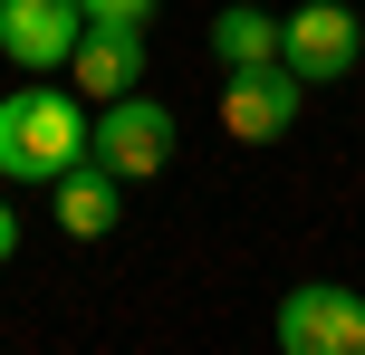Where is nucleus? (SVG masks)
I'll use <instances>...</instances> for the list:
<instances>
[{
  "label": "nucleus",
  "mask_w": 365,
  "mask_h": 355,
  "mask_svg": "<svg viewBox=\"0 0 365 355\" xmlns=\"http://www.w3.org/2000/svg\"><path fill=\"white\" fill-rule=\"evenodd\" d=\"M212 58H221V68H259V58H279V10H259V0H221V10H212Z\"/></svg>",
  "instance_id": "1a4fd4ad"
},
{
  "label": "nucleus",
  "mask_w": 365,
  "mask_h": 355,
  "mask_svg": "<svg viewBox=\"0 0 365 355\" xmlns=\"http://www.w3.org/2000/svg\"><path fill=\"white\" fill-rule=\"evenodd\" d=\"M87 154V115L68 87H10L0 96V183H58Z\"/></svg>",
  "instance_id": "f257e3e1"
},
{
  "label": "nucleus",
  "mask_w": 365,
  "mask_h": 355,
  "mask_svg": "<svg viewBox=\"0 0 365 355\" xmlns=\"http://www.w3.org/2000/svg\"><path fill=\"white\" fill-rule=\"evenodd\" d=\"M173 144H182L173 106H154L145 87L106 96V106H96V125H87V154H96V164H115L125 183H145V173H164V164H173Z\"/></svg>",
  "instance_id": "f03ea898"
},
{
  "label": "nucleus",
  "mask_w": 365,
  "mask_h": 355,
  "mask_svg": "<svg viewBox=\"0 0 365 355\" xmlns=\"http://www.w3.org/2000/svg\"><path fill=\"white\" fill-rule=\"evenodd\" d=\"M298 77L289 58H259V68H221V134L231 144H279V134L298 125Z\"/></svg>",
  "instance_id": "39448f33"
},
{
  "label": "nucleus",
  "mask_w": 365,
  "mask_h": 355,
  "mask_svg": "<svg viewBox=\"0 0 365 355\" xmlns=\"http://www.w3.org/2000/svg\"><path fill=\"white\" fill-rule=\"evenodd\" d=\"M279 58H289L298 87H336V77L365 58V19L346 0H298V10L279 19Z\"/></svg>",
  "instance_id": "20e7f679"
},
{
  "label": "nucleus",
  "mask_w": 365,
  "mask_h": 355,
  "mask_svg": "<svg viewBox=\"0 0 365 355\" xmlns=\"http://www.w3.org/2000/svg\"><path fill=\"white\" fill-rule=\"evenodd\" d=\"M77 10H87V19H106V29H145L164 0H77Z\"/></svg>",
  "instance_id": "9d476101"
},
{
  "label": "nucleus",
  "mask_w": 365,
  "mask_h": 355,
  "mask_svg": "<svg viewBox=\"0 0 365 355\" xmlns=\"http://www.w3.org/2000/svg\"><path fill=\"white\" fill-rule=\"evenodd\" d=\"M269 337H279V355H365V288H336V279L289 288Z\"/></svg>",
  "instance_id": "7ed1b4c3"
},
{
  "label": "nucleus",
  "mask_w": 365,
  "mask_h": 355,
  "mask_svg": "<svg viewBox=\"0 0 365 355\" xmlns=\"http://www.w3.org/2000/svg\"><path fill=\"white\" fill-rule=\"evenodd\" d=\"M77 29H87V10H77V0H0V58H19L29 77L68 68Z\"/></svg>",
  "instance_id": "423d86ee"
},
{
  "label": "nucleus",
  "mask_w": 365,
  "mask_h": 355,
  "mask_svg": "<svg viewBox=\"0 0 365 355\" xmlns=\"http://www.w3.org/2000/svg\"><path fill=\"white\" fill-rule=\"evenodd\" d=\"M0 260H19V211L0 202Z\"/></svg>",
  "instance_id": "9b49d317"
},
{
  "label": "nucleus",
  "mask_w": 365,
  "mask_h": 355,
  "mask_svg": "<svg viewBox=\"0 0 365 355\" xmlns=\"http://www.w3.org/2000/svg\"><path fill=\"white\" fill-rule=\"evenodd\" d=\"M68 68H77V96H125V87H145V29H106V19H87L77 29V48H68Z\"/></svg>",
  "instance_id": "6e6552de"
},
{
  "label": "nucleus",
  "mask_w": 365,
  "mask_h": 355,
  "mask_svg": "<svg viewBox=\"0 0 365 355\" xmlns=\"http://www.w3.org/2000/svg\"><path fill=\"white\" fill-rule=\"evenodd\" d=\"M48 192H58V231H68V240H106V231L125 221V173L96 164V154H77Z\"/></svg>",
  "instance_id": "0eeeda50"
}]
</instances>
